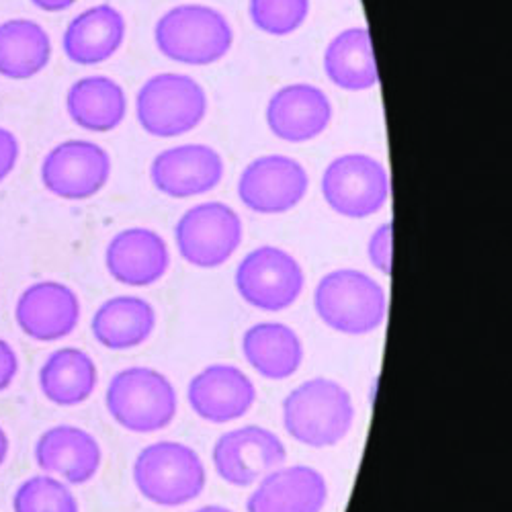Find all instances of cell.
I'll list each match as a JSON object with an SVG mask.
<instances>
[{"label": "cell", "mask_w": 512, "mask_h": 512, "mask_svg": "<svg viewBox=\"0 0 512 512\" xmlns=\"http://www.w3.org/2000/svg\"><path fill=\"white\" fill-rule=\"evenodd\" d=\"M314 306L320 320L336 332L361 336L386 320L388 300L383 287L355 269L328 273L316 287Z\"/></svg>", "instance_id": "cell-3"}, {"label": "cell", "mask_w": 512, "mask_h": 512, "mask_svg": "<svg viewBox=\"0 0 512 512\" xmlns=\"http://www.w3.org/2000/svg\"><path fill=\"white\" fill-rule=\"evenodd\" d=\"M332 105L312 84H289L275 93L267 107L271 132L285 142L318 138L330 123Z\"/></svg>", "instance_id": "cell-19"}, {"label": "cell", "mask_w": 512, "mask_h": 512, "mask_svg": "<svg viewBox=\"0 0 512 512\" xmlns=\"http://www.w3.org/2000/svg\"><path fill=\"white\" fill-rule=\"evenodd\" d=\"M31 3L46 13H62L70 9L76 0H31Z\"/></svg>", "instance_id": "cell-32"}, {"label": "cell", "mask_w": 512, "mask_h": 512, "mask_svg": "<svg viewBox=\"0 0 512 512\" xmlns=\"http://www.w3.org/2000/svg\"><path fill=\"white\" fill-rule=\"evenodd\" d=\"M111 177L107 150L89 140H68L54 146L41 162V183L66 201L97 195Z\"/></svg>", "instance_id": "cell-10"}, {"label": "cell", "mask_w": 512, "mask_h": 512, "mask_svg": "<svg viewBox=\"0 0 512 512\" xmlns=\"http://www.w3.org/2000/svg\"><path fill=\"white\" fill-rule=\"evenodd\" d=\"M154 187L177 199L203 195L224 177L222 156L203 144H185L160 152L152 162Z\"/></svg>", "instance_id": "cell-15"}, {"label": "cell", "mask_w": 512, "mask_h": 512, "mask_svg": "<svg viewBox=\"0 0 512 512\" xmlns=\"http://www.w3.org/2000/svg\"><path fill=\"white\" fill-rule=\"evenodd\" d=\"M324 70L336 87L365 91L377 84V64L367 29L355 27L336 35L324 56Z\"/></svg>", "instance_id": "cell-26"}, {"label": "cell", "mask_w": 512, "mask_h": 512, "mask_svg": "<svg viewBox=\"0 0 512 512\" xmlns=\"http://www.w3.org/2000/svg\"><path fill=\"white\" fill-rule=\"evenodd\" d=\"M134 482L146 500L175 508L203 492L207 474L201 457L189 445L160 441L136 457Z\"/></svg>", "instance_id": "cell-4"}, {"label": "cell", "mask_w": 512, "mask_h": 512, "mask_svg": "<svg viewBox=\"0 0 512 512\" xmlns=\"http://www.w3.org/2000/svg\"><path fill=\"white\" fill-rule=\"evenodd\" d=\"M123 37V15L111 5H97L70 21L62 46L74 64L97 66L121 48Z\"/></svg>", "instance_id": "cell-20"}, {"label": "cell", "mask_w": 512, "mask_h": 512, "mask_svg": "<svg viewBox=\"0 0 512 512\" xmlns=\"http://www.w3.org/2000/svg\"><path fill=\"white\" fill-rule=\"evenodd\" d=\"M328 486L308 465H281L267 474L246 504L248 512H322Z\"/></svg>", "instance_id": "cell-17"}, {"label": "cell", "mask_w": 512, "mask_h": 512, "mask_svg": "<svg viewBox=\"0 0 512 512\" xmlns=\"http://www.w3.org/2000/svg\"><path fill=\"white\" fill-rule=\"evenodd\" d=\"M9 451H11V439H9V435H7L3 426H0V465L7 461Z\"/></svg>", "instance_id": "cell-33"}, {"label": "cell", "mask_w": 512, "mask_h": 512, "mask_svg": "<svg viewBox=\"0 0 512 512\" xmlns=\"http://www.w3.org/2000/svg\"><path fill=\"white\" fill-rule=\"evenodd\" d=\"M326 203L345 218H367L386 205L390 179L386 168L365 154H345L330 162L322 179Z\"/></svg>", "instance_id": "cell-9"}, {"label": "cell", "mask_w": 512, "mask_h": 512, "mask_svg": "<svg viewBox=\"0 0 512 512\" xmlns=\"http://www.w3.org/2000/svg\"><path fill=\"white\" fill-rule=\"evenodd\" d=\"M193 412L213 424L242 418L256 400L250 377L234 365H209L199 371L187 390Z\"/></svg>", "instance_id": "cell-16"}, {"label": "cell", "mask_w": 512, "mask_h": 512, "mask_svg": "<svg viewBox=\"0 0 512 512\" xmlns=\"http://www.w3.org/2000/svg\"><path fill=\"white\" fill-rule=\"evenodd\" d=\"M195 512H232L230 508H226V506H218V504H209V506H201V508H197Z\"/></svg>", "instance_id": "cell-34"}, {"label": "cell", "mask_w": 512, "mask_h": 512, "mask_svg": "<svg viewBox=\"0 0 512 512\" xmlns=\"http://www.w3.org/2000/svg\"><path fill=\"white\" fill-rule=\"evenodd\" d=\"M70 119L87 132L105 134L121 125L127 113V99L119 84L107 76L76 80L66 97Z\"/></svg>", "instance_id": "cell-24"}, {"label": "cell", "mask_w": 512, "mask_h": 512, "mask_svg": "<svg viewBox=\"0 0 512 512\" xmlns=\"http://www.w3.org/2000/svg\"><path fill=\"white\" fill-rule=\"evenodd\" d=\"M156 46L175 62L207 66L222 60L232 48V27L226 17L203 5L170 9L156 23Z\"/></svg>", "instance_id": "cell-5"}, {"label": "cell", "mask_w": 512, "mask_h": 512, "mask_svg": "<svg viewBox=\"0 0 512 512\" xmlns=\"http://www.w3.org/2000/svg\"><path fill=\"white\" fill-rule=\"evenodd\" d=\"M15 320L37 343H56L70 336L80 322V300L60 281H37L23 289L15 304Z\"/></svg>", "instance_id": "cell-13"}, {"label": "cell", "mask_w": 512, "mask_h": 512, "mask_svg": "<svg viewBox=\"0 0 512 512\" xmlns=\"http://www.w3.org/2000/svg\"><path fill=\"white\" fill-rule=\"evenodd\" d=\"M177 246L183 259L199 269H216L232 259L242 244V222L224 203H201L179 220Z\"/></svg>", "instance_id": "cell-8"}, {"label": "cell", "mask_w": 512, "mask_h": 512, "mask_svg": "<svg viewBox=\"0 0 512 512\" xmlns=\"http://www.w3.org/2000/svg\"><path fill=\"white\" fill-rule=\"evenodd\" d=\"M105 265L115 281L130 287H146L164 277L170 254L160 234L146 228H130L109 242Z\"/></svg>", "instance_id": "cell-18"}, {"label": "cell", "mask_w": 512, "mask_h": 512, "mask_svg": "<svg viewBox=\"0 0 512 512\" xmlns=\"http://www.w3.org/2000/svg\"><path fill=\"white\" fill-rule=\"evenodd\" d=\"M52 58L48 31L31 19L0 23V76L27 80L44 72Z\"/></svg>", "instance_id": "cell-25"}, {"label": "cell", "mask_w": 512, "mask_h": 512, "mask_svg": "<svg viewBox=\"0 0 512 512\" xmlns=\"http://www.w3.org/2000/svg\"><path fill=\"white\" fill-rule=\"evenodd\" d=\"M103 461L99 441L74 424H58L35 443V463L48 476L66 484L82 486L91 482Z\"/></svg>", "instance_id": "cell-14"}, {"label": "cell", "mask_w": 512, "mask_h": 512, "mask_svg": "<svg viewBox=\"0 0 512 512\" xmlns=\"http://www.w3.org/2000/svg\"><path fill=\"white\" fill-rule=\"evenodd\" d=\"M138 121L158 138H175L197 127L207 111L201 84L185 74L152 76L138 93Z\"/></svg>", "instance_id": "cell-6"}, {"label": "cell", "mask_w": 512, "mask_h": 512, "mask_svg": "<svg viewBox=\"0 0 512 512\" xmlns=\"http://www.w3.org/2000/svg\"><path fill=\"white\" fill-rule=\"evenodd\" d=\"M355 422L351 394L334 379L314 377L283 402L285 431L302 445L324 449L343 441Z\"/></svg>", "instance_id": "cell-1"}, {"label": "cell", "mask_w": 512, "mask_h": 512, "mask_svg": "<svg viewBox=\"0 0 512 512\" xmlns=\"http://www.w3.org/2000/svg\"><path fill=\"white\" fill-rule=\"evenodd\" d=\"M287 459L283 441L265 426H242L222 435L213 447L218 476L238 488L261 482Z\"/></svg>", "instance_id": "cell-11"}, {"label": "cell", "mask_w": 512, "mask_h": 512, "mask_svg": "<svg viewBox=\"0 0 512 512\" xmlns=\"http://www.w3.org/2000/svg\"><path fill=\"white\" fill-rule=\"evenodd\" d=\"M99 371L91 355L76 347L54 351L39 369V390L56 406H78L97 390Z\"/></svg>", "instance_id": "cell-23"}, {"label": "cell", "mask_w": 512, "mask_h": 512, "mask_svg": "<svg viewBox=\"0 0 512 512\" xmlns=\"http://www.w3.org/2000/svg\"><path fill=\"white\" fill-rule=\"evenodd\" d=\"M19 375V357L13 345L0 338V394L7 392Z\"/></svg>", "instance_id": "cell-31"}, {"label": "cell", "mask_w": 512, "mask_h": 512, "mask_svg": "<svg viewBox=\"0 0 512 512\" xmlns=\"http://www.w3.org/2000/svg\"><path fill=\"white\" fill-rule=\"evenodd\" d=\"M392 242H394V224L390 222L375 230L367 246L371 265L383 275L392 273Z\"/></svg>", "instance_id": "cell-29"}, {"label": "cell", "mask_w": 512, "mask_h": 512, "mask_svg": "<svg viewBox=\"0 0 512 512\" xmlns=\"http://www.w3.org/2000/svg\"><path fill=\"white\" fill-rule=\"evenodd\" d=\"M13 512H80V508L66 482L41 474L27 478L15 490Z\"/></svg>", "instance_id": "cell-27"}, {"label": "cell", "mask_w": 512, "mask_h": 512, "mask_svg": "<svg viewBox=\"0 0 512 512\" xmlns=\"http://www.w3.org/2000/svg\"><path fill=\"white\" fill-rule=\"evenodd\" d=\"M306 168L281 154L256 158L246 166L238 183L242 203L256 213H285L300 203L308 191Z\"/></svg>", "instance_id": "cell-12"}, {"label": "cell", "mask_w": 512, "mask_h": 512, "mask_svg": "<svg viewBox=\"0 0 512 512\" xmlns=\"http://www.w3.org/2000/svg\"><path fill=\"white\" fill-rule=\"evenodd\" d=\"M242 351L248 365L267 379L281 381L300 371L304 345L293 328L279 322L254 324L244 332Z\"/></svg>", "instance_id": "cell-21"}, {"label": "cell", "mask_w": 512, "mask_h": 512, "mask_svg": "<svg viewBox=\"0 0 512 512\" xmlns=\"http://www.w3.org/2000/svg\"><path fill=\"white\" fill-rule=\"evenodd\" d=\"M111 418L132 433H156L177 416V392L170 379L150 367L119 371L105 396Z\"/></svg>", "instance_id": "cell-2"}, {"label": "cell", "mask_w": 512, "mask_h": 512, "mask_svg": "<svg viewBox=\"0 0 512 512\" xmlns=\"http://www.w3.org/2000/svg\"><path fill=\"white\" fill-rule=\"evenodd\" d=\"M154 328V308L136 295L111 297L95 312L91 322L97 343L111 351H130L144 345Z\"/></svg>", "instance_id": "cell-22"}, {"label": "cell", "mask_w": 512, "mask_h": 512, "mask_svg": "<svg viewBox=\"0 0 512 512\" xmlns=\"http://www.w3.org/2000/svg\"><path fill=\"white\" fill-rule=\"evenodd\" d=\"M310 13V0H250L252 23L269 35H289Z\"/></svg>", "instance_id": "cell-28"}, {"label": "cell", "mask_w": 512, "mask_h": 512, "mask_svg": "<svg viewBox=\"0 0 512 512\" xmlns=\"http://www.w3.org/2000/svg\"><path fill=\"white\" fill-rule=\"evenodd\" d=\"M236 289L252 308L281 312L304 291V271L293 256L275 246H261L246 254L236 271Z\"/></svg>", "instance_id": "cell-7"}, {"label": "cell", "mask_w": 512, "mask_h": 512, "mask_svg": "<svg viewBox=\"0 0 512 512\" xmlns=\"http://www.w3.org/2000/svg\"><path fill=\"white\" fill-rule=\"evenodd\" d=\"M19 154H21V146L17 136L7 130V127H0V183H3L19 162Z\"/></svg>", "instance_id": "cell-30"}]
</instances>
